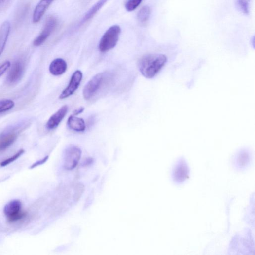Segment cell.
<instances>
[{"mask_svg":"<svg viewBox=\"0 0 255 255\" xmlns=\"http://www.w3.org/2000/svg\"><path fill=\"white\" fill-rule=\"evenodd\" d=\"M167 62V57L163 54H148L143 56L138 63L139 70L146 78H154L162 70Z\"/></svg>","mask_w":255,"mask_h":255,"instance_id":"6da1fadb","label":"cell"},{"mask_svg":"<svg viewBox=\"0 0 255 255\" xmlns=\"http://www.w3.org/2000/svg\"><path fill=\"white\" fill-rule=\"evenodd\" d=\"M121 33V28L114 25L109 28L100 39L99 49L101 52L105 53L113 49L117 45Z\"/></svg>","mask_w":255,"mask_h":255,"instance_id":"7a4b0ae2","label":"cell"},{"mask_svg":"<svg viewBox=\"0 0 255 255\" xmlns=\"http://www.w3.org/2000/svg\"><path fill=\"white\" fill-rule=\"evenodd\" d=\"M22 208V202L19 200H13L7 204L4 208V213L9 223L17 222L26 216V213L23 212Z\"/></svg>","mask_w":255,"mask_h":255,"instance_id":"3957f363","label":"cell"},{"mask_svg":"<svg viewBox=\"0 0 255 255\" xmlns=\"http://www.w3.org/2000/svg\"><path fill=\"white\" fill-rule=\"evenodd\" d=\"M190 176V169L183 158L180 159L175 164L172 172V178L174 182L181 184L185 182Z\"/></svg>","mask_w":255,"mask_h":255,"instance_id":"277c9868","label":"cell"},{"mask_svg":"<svg viewBox=\"0 0 255 255\" xmlns=\"http://www.w3.org/2000/svg\"><path fill=\"white\" fill-rule=\"evenodd\" d=\"M82 151L76 146H70L67 147L64 154V168L68 171L75 169L81 157Z\"/></svg>","mask_w":255,"mask_h":255,"instance_id":"5b68a950","label":"cell"},{"mask_svg":"<svg viewBox=\"0 0 255 255\" xmlns=\"http://www.w3.org/2000/svg\"><path fill=\"white\" fill-rule=\"evenodd\" d=\"M104 78V73H98L87 83L83 90V97L85 100H89L97 93L103 84Z\"/></svg>","mask_w":255,"mask_h":255,"instance_id":"8992f818","label":"cell"},{"mask_svg":"<svg viewBox=\"0 0 255 255\" xmlns=\"http://www.w3.org/2000/svg\"><path fill=\"white\" fill-rule=\"evenodd\" d=\"M57 25V21L55 17H49L46 21L42 31L34 41V45L36 46L42 45L54 31Z\"/></svg>","mask_w":255,"mask_h":255,"instance_id":"52a82bcc","label":"cell"},{"mask_svg":"<svg viewBox=\"0 0 255 255\" xmlns=\"http://www.w3.org/2000/svg\"><path fill=\"white\" fill-rule=\"evenodd\" d=\"M83 77L82 73L77 70L73 74L67 87L59 96L60 99H64L72 95L78 88Z\"/></svg>","mask_w":255,"mask_h":255,"instance_id":"ba28073f","label":"cell"},{"mask_svg":"<svg viewBox=\"0 0 255 255\" xmlns=\"http://www.w3.org/2000/svg\"><path fill=\"white\" fill-rule=\"evenodd\" d=\"M251 155L247 150H241L234 157L233 165L238 171H244L249 167L251 163Z\"/></svg>","mask_w":255,"mask_h":255,"instance_id":"9c48e42d","label":"cell"},{"mask_svg":"<svg viewBox=\"0 0 255 255\" xmlns=\"http://www.w3.org/2000/svg\"><path fill=\"white\" fill-rule=\"evenodd\" d=\"M68 111V107L64 106L62 107L56 113L50 117L48 120L46 127L49 130H52L57 128Z\"/></svg>","mask_w":255,"mask_h":255,"instance_id":"30bf717a","label":"cell"},{"mask_svg":"<svg viewBox=\"0 0 255 255\" xmlns=\"http://www.w3.org/2000/svg\"><path fill=\"white\" fill-rule=\"evenodd\" d=\"M24 66L20 61H17L13 64L7 76V81L10 84H15L18 82L24 73Z\"/></svg>","mask_w":255,"mask_h":255,"instance_id":"8fae6325","label":"cell"},{"mask_svg":"<svg viewBox=\"0 0 255 255\" xmlns=\"http://www.w3.org/2000/svg\"><path fill=\"white\" fill-rule=\"evenodd\" d=\"M17 134L14 131H9L0 135V152L8 149L16 141Z\"/></svg>","mask_w":255,"mask_h":255,"instance_id":"7c38bea8","label":"cell"},{"mask_svg":"<svg viewBox=\"0 0 255 255\" xmlns=\"http://www.w3.org/2000/svg\"><path fill=\"white\" fill-rule=\"evenodd\" d=\"M67 68V62L62 59L58 58L51 63L49 71L52 75L59 76L63 74L66 72Z\"/></svg>","mask_w":255,"mask_h":255,"instance_id":"4fadbf2b","label":"cell"},{"mask_svg":"<svg viewBox=\"0 0 255 255\" xmlns=\"http://www.w3.org/2000/svg\"><path fill=\"white\" fill-rule=\"evenodd\" d=\"M54 0H41L36 7L33 14V21L35 23L39 22L46 11Z\"/></svg>","mask_w":255,"mask_h":255,"instance_id":"5bb4252c","label":"cell"},{"mask_svg":"<svg viewBox=\"0 0 255 255\" xmlns=\"http://www.w3.org/2000/svg\"><path fill=\"white\" fill-rule=\"evenodd\" d=\"M11 30V24L6 21L0 28V56L2 55L6 46Z\"/></svg>","mask_w":255,"mask_h":255,"instance_id":"9a60e30c","label":"cell"},{"mask_svg":"<svg viewBox=\"0 0 255 255\" xmlns=\"http://www.w3.org/2000/svg\"><path fill=\"white\" fill-rule=\"evenodd\" d=\"M68 125L70 129L76 132H84L86 129V125L83 119L74 115L70 116Z\"/></svg>","mask_w":255,"mask_h":255,"instance_id":"2e32d148","label":"cell"},{"mask_svg":"<svg viewBox=\"0 0 255 255\" xmlns=\"http://www.w3.org/2000/svg\"><path fill=\"white\" fill-rule=\"evenodd\" d=\"M108 1V0H99L85 14L81 21V23H84L91 19Z\"/></svg>","mask_w":255,"mask_h":255,"instance_id":"e0dca14e","label":"cell"},{"mask_svg":"<svg viewBox=\"0 0 255 255\" xmlns=\"http://www.w3.org/2000/svg\"><path fill=\"white\" fill-rule=\"evenodd\" d=\"M14 107L15 103L11 99L0 100V114L10 110Z\"/></svg>","mask_w":255,"mask_h":255,"instance_id":"ac0fdd59","label":"cell"},{"mask_svg":"<svg viewBox=\"0 0 255 255\" xmlns=\"http://www.w3.org/2000/svg\"><path fill=\"white\" fill-rule=\"evenodd\" d=\"M150 15V9L148 6H144L138 12V19L141 22L147 21Z\"/></svg>","mask_w":255,"mask_h":255,"instance_id":"d6986e66","label":"cell"},{"mask_svg":"<svg viewBox=\"0 0 255 255\" xmlns=\"http://www.w3.org/2000/svg\"><path fill=\"white\" fill-rule=\"evenodd\" d=\"M250 0H237L238 8L246 15H248L250 12Z\"/></svg>","mask_w":255,"mask_h":255,"instance_id":"ffe728a7","label":"cell"},{"mask_svg":"<svg viewBox=\"0 0 255 255\" xmlns=\"http://www.w3.org/2000/svg\"><path fill=\"white\" fill-rule=\"evenodd\" d=\"M24 152L25 150L24 149H20L14 156L6 159L0 163V166L2 167L7 166L8 165L11 164L18 159L22 155H23Z\"/></svg>","mask_w":255,"mask_h":255,"instance_id":"44dd1931","label":"cell"},{"mask_svg":"<svg viewBox=\"0 0 255 255\" xmlns=\"http://www.w3.org/2000/svg\"><path fill=\"white\" fill-rule=\"evenodd\" d=\"M73 200L77 202L82 195L84 191V187L82 184L76 183L73 186Z\"/></svg>","mask_w":255,"mask_h":255,"instance_id":"7402d4cb","label":"cell"},{"mask_svg":"<svg viewBox=\"0 0 255 255\" xmlns=\"http://www.w3.org/2000/svg\"><path fill=\"white\" fill-rule=\"evenodd\" d=\"M142 2V0H128L125 8L127 11L132 12L135 10Z\"/></svg>","mask_w":255,"mask_h":255,"instance_id":"603a6c76","label":"cell"},{"mask_svg":"<svg viewBox=\"0 0 255 255\" xmlns=\"http://www.w3.org/2000/svg\"><path fill=\"white\" fill-rule=\"evenodd\" d=\"M11 66V63L7 61L0 65V77H1Z\"/></svg>","mask_w":255,"mask_h":255,"instance_id":"cb8c5ba5","label":"cell"},{"mask_svg":"<svg viewBox=\"0 0 255 255\" xmlns=\"http://www.w3.org/2000/svg\"><path fill=\"white\" fill-rule=\"evenodd\" d=\"M48 159V156L45 157L43 159H42L41 160H39V161L36 162L35 163L33 164L30 167V169H34V168L39 166H40L41 165L44 164L47 161Z\"/></svg>","mask_w":255,"mask_h":255,"instance_id":"d4e9b609","label":"cell"},{"mask_svg":"<svg viewBox=\"0 0 255 255\" xmlns=\"http://www.w3.org/2000/svg\"><path fill=\"white\" fill-rule=\"evenodd\" d=\"M84 110V108H80L77 110H75L73 113L74 116L78 115V114L82 113Z\"/></svg>","mask_w":255,"mask_h":255,"instance_id":"484cf974","label":"cell"},{"mask_svg":"<svg viewBox=\"0 0 255 255\" xmlns=\"http://www.w3.org/2000/svg\"><path fill=\"white\" fill-rule=\"evenodd\" d=\"M6 0H0V4H2L5 2Z\"/></svg>","mask_w":255,"mask_h":255,"instance_id":"4316f807","label":"cell"}]
</instances>
